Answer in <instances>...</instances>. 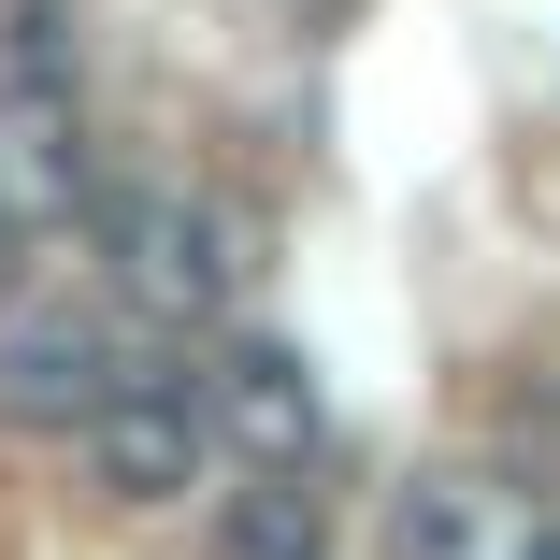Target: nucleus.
<instances>
[{"mask_svg": "<svg viewBox=\"0 0 560 560\" xmlns=\"http://www.w3.org/2000/svg\"><path fill=\"white\" fill-rule=\"evenodd\" d=\"M101 259H116L130 316H231L259 273V231L201 187H116L101 201Z\"/></svg>", "mask_w": 560, "mask_h": 560, "instance_id": "obj_1", "label": "nucleus"}, {"mask_svg": "<svg viewBox=\"0 0 560 560\" xmlns=\"http://www.w3.org/2000/svg\"><path fill=\"white\" fill-rule=\"evenodd\" d=\"M86 460H101V489L116 503H187V475L215 460V417H201V374H116L101 388V417H86Z\"/></svg>", "mask_w": 560, "mask_h": 560, "instance_id": "obj_2", "label": "nucleus"}, {"mask_svg": "<svg viewBox=\"0 0 560 560\" xmlns=\"http://www.w3.org/2000/svg\"><path fill=\"white\" fill-rule=\"evenodd\" d=\"M201 417H215V445H245V475H302L316 460V374H302V346H231L201 374Z\"/></svg>", "mask_w": 560, "mask_h": 560, "instance_id": "obj_3", "label": "nucleus"}, {"mask_svg": "<svg viewBox=\"0 0 560 560\" xmlns=\"http://www.w3.org/2000/svg\"><path fill=\"white\" fill-rule=\"evenodd\" d=\"M116 374L130 360L101 346L86 316H15V330H0V417H15V431H86Z\"/></svg>", "mask_w": 560, "mask_h": 560, "instance_id": "obj_4", "label": "nucleus"}, {"mask_svg": "<svg viewBox=\"0 0 560 560\" xmlns=\"http://www.w3.org/2000/svg\"><path fill=\"white\" fill-rule=\"evenodd\" d=\"M86 201V116H72V86L30 58L15 86H0V215H72Z\"/></svg>", "mask_w": 560, "mask_h": 560, "instance_id": "obj_5", "label": "nucleus"}, {"mask_svg": "<svg viewBox=\"0 0 560 560\" xmlns=\"http://www.w3.org/2000/svg\"><path fill=\"white\" fill-rule=\"evenodd\" d=\"M517 546H532V517L489 475H417L388 503V560H517Z\"/></svg>", "mask_w": 560, "mask_h": 560, "instance_id": "obj_6", "label": "nucleus"}, {"mask_svg": "<svg viewBox=\"0 0 560 560\" xmlns=\"http://www.w3.org/2000/svg\"><path fill=\"white\" fill-rule=\"evenodd\" d=\"M215 560H330V517H316V489H302V475H259V489H231V517H215Z\"/></svg>", "mask_w": 560, "mask_h": 560, "instance_id": "obj_7", "label": "nucleus"}, {"mask_svg": "<svg viewBox=\"0 0 560 560\" xmlns=\"http://www.w3.org/2000/svg\"><path fill=\"white\" fill-rule=\"evenodd\" d=\"M30 288V215H0V302Z\"/></svg>", "mask_w": 560, "mask_h": 560, "instance_id": "obj_8", "label": "nucleus"}, {"mask_svg": "<svg viewBox=\"0 0 560 560\" xmlns=\"http://www.w3.org/2000/svg\"><path fill=\"white\" fill-rule=\"evenodd\" d=\"M517 560H560V532H532V546H517Z\"/></svg>", "mask_w": 560, "mask_h": 560, "instance_id": "obj_9", "label": "nucleus"}]
</instances>
